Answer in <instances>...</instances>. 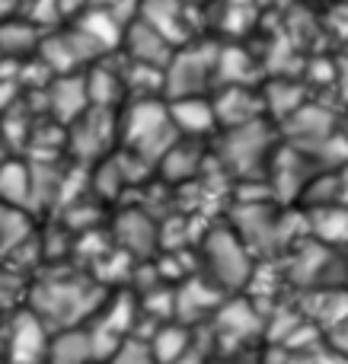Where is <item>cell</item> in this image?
<instances>
[{"label": "cell", "instance_id": "cell-15", "mask_svg": "<svg viewBox=\"0 0 348 364\" xmlns=\"http://www.w3.org/2000/svg\"><path fill=\"white\" fill-rule=\"evenodd\" d=\"M93 361H96V348H93L89 326L51 333V339H48V361H45V364H93Z\"/></svg>", "mask_w": 348, "mask_h": 364}, {"label": "cell", "instance_id": "cell-9", "mask_svg": "<svg viewBox=\"0 0 348 364\" xmlns=\"http://www.w3.org/2000/svg\"><path fill=\"white\" fill-rule=\"evenodd\" d=\"M121 51L128 55V61L134 64H147V68H157V70H166L170 58L176 55V45L157 32L153 26L141 23V19H131L125 26V36H121Z\"/></svg>", "mask_w": 348, "mask_h": 364}, {"label": "cell", "instance_id": "cell-3", "mask_svg": "<svg viewBox=\"0 0 348 364\" xmlns=\"http://www.w3.org/2000/svg\"><path fill=\"white\" fill-rule=\"evenodd\" d=\"M198 262L205 265V278L227 294L243 291L253 282V252L236 237L234 227H211L202 240Z\"/></svg>", "mask_w": 348, "mask_h": 364}, {"label": "cell", "instance_id": "cell-6", "mask_svg": "<svg viewBox=\"0 0 348 364\" xmlns=\"http://www.w3.org/2000/svg\"><path fill=\"white\" fill-rule=\"evenodd\" d=\"M115 141H119V112H112V109L89 106L80 119L70 122L67 147L83 164H99V160H106L109 147H112Z\"/></svg>", "mask_w": 348, "mask_h": 364}, {"label": "cell", "instance_id": "cell-10", "mask_svg": "<svg viewBox=\"0 0 348 364\" xmlns=\"http://www.w3.org/2000/svg\"><path fill=\"white\" fill-rule=\"evenodd\" d=\"M170 119L176 125L179 138L189 141H202L208 138L217 128V115H214V102L208 96H185V100H173L170 102Z\"/></svg>", "mask_w": 348, "mask_h": 364}, {"label": "cell", "instance_id": "cell-27", "mask_svg": "<svg viewBox=\"0 0 348 364\" xmlns=\"http://www.w3.org/2000/svg\"><path fill=\"white\" fill-rule=\"evenodd\" d=\"M320 364H348V355H332V358H323Z\"/></svg>", "mask_w": 348, "mask_h": 364}, {"label": "cell", "instance_id": "cell-29", "mask_svg": "<svg viewBox=\"0 0 348 364\" xmlns=\"http://www.w3.org/2000/svg\"><path fill=\"white\" fill-rule=\"evenodd\" d=\"M185 4H195V0H185Z\"/></svg>", "mask_w": 348, "mask_h": 364}, {"label": "cell", "instance_id": "cell-24", "mask_svg": "<svg viewBox=\"0 0 348 364\" xmlns=\"http://www.w3.org/2000/svg\"><path fill=\"white\" fill-rule=\"evenodd\" d=\"M336 176H339V188H342V205H348V164L339 166Z\"/></svg>", "mask_w": 348, "mask_h": 364}, {"label": "cell", "instance_id": "cell-4", "mask_svg": "<svg viewBox=\"0 0 348 364\" xmlns=\"http://www.w3.org/2000/svg\"><path fill=\"white\" fill-rule=\"evenodd\" d=\"M272 128L266 122H249V125L224 128V138L217 144V157H221L224 170H230L240 179L262 176L272 164Z\"/></svg>", "mask_w": 348, "mask_h": 364}, {"label": "cell", "instance_id": "cell-5", "mask_svg": "<svg viewBox=\"0 0 348 364\" xmlns=\"http://www.w3.org/2000/svg\"><path fill=\"white\" fill-rule=\"evenodd\" d=\"M217 58H221V48L214 45L176 48V55L163 70V96L166 100L205 96V90L217 80Z\"/></svg>", "mask_w": 348, "mask_h": 364}, {"label": "cell", "instance_id": "cell-28", "mask_svg": "<svg viewBox=\"0 0 348 364\" xmlns=\"http://www.w3.org/2000/svg\"><path fill=\"white\" fill-rule=\"evenodd\" d=\"M342 138H345V141H348V125H345V128H342Z\"/></svg>", "mask_w": 348, "mask_h": 364}, {"label": "cell", "instance_id": "cell-21", "mask_svg": "<svg viewBox=\"0 0 348 364\" xmlns=\"http://www.w3.org/2000/svg\"><path fill=\"white\" fill-rule=\"evenodd\" d=\"M38 45V29L32 19H0V55H26Z\"/></svg>", "mask_w": 348, "mask_h": 364}, {"label": "cell", "instance_id": "cell-18", "mask_svg": "<svg viewBox=\"0 0 348 364\" xmlns=\"http://www.w3.org/2000/svg\"><path fill=\"white\" fill-rule=\"evenodd\" d=\"M310 233L323 246L348 243V205H326L310 211Z\"/></svg>", "mask_w": 348, "mask_h": 364}, {"label": "cell", "instance_id": "cell-8", "mask_svg": "<svg viewBox=\"0 0 348 364\" xmlns=\"http://www.w3.org/2000/svg\"><path fill=\"white\" fill-rule=\"evenodd\" d=\"M173 297H176V314H173V320L189 326V329H192V323L208 320L211 314H217L221 304L227 301L224 291L217 288V284H211L205 275L185 278V282L173 291Z\"/></svg>", "mask_w": 348, "mask_h": 364}, {"label": "cell", "instance_id": "cell-13", "mask_svg": "<svg viewBox=\"0 0 348 364\" xmlns=\"http://www.w3.org/2000/svg\"><path fill=\"white\" fill-rule=\"evenodd\" d=\"M214 102V115L221 128H236V125H249V122H259L266 106H262L259 96H253L249 87H227L221 93V100Z\"/></svg>", "mask_w": 348, "mask_h": 364}, {"label": "cell", "instance_id": "cell-14", "mask_svg": "<svg viewBox=\"0 0 348 364\" xmlns=\"http://www.w3.org/2000/svg\"><path fill=\"white\" fill-rule=\"evenodd\" d=\"M147 346H151V355H153L157 364H176V361H183L189 352H195L192 329L183 326V323H176V320L153 326V333L147 336Z\"/></svg>", "mask_w": 348, "mask_h": 364}, {"label": "cell", "instance_id": "cell-25", "mask_svg": "<svg viewBox=\"0 0 348 364\" xmlns=\"http://www.w3.org/2000/svg\"><path fill=\"white\" fill-rule=\"evenodd\" d=\"M176 364H208V358H205V355L195 348V352H189L183 361H176Z\"/></svg>", "mask_w": 348, "mask_h": 364}, {"label": "cell", "instance_id": "cell-20", "mask_svg": "<svg viewBox=\"0 0 348 364\" xmlns=\"http://www.w3.org/2000/svg\"><path fill=\"white\" fill-rule=\"evenodd\" d=\"M198 166H202V151H198L195 141H189V138H179L176 144L170 147V154L160 160L163 176L173 182H185V179L198 176Z\"/></svg>", "mask_w": 348, "mask_h": 364}, {"label": "cell", "instance_id": "cell-23", "mask_svg": "<svg viewBox=\"0 0 348 364\" xmlns=\"http://www.w3.org/2000/svg\"><path fill=\"white\" fill-rule=\"evenodd\" d=\"M106 364H157L151 355V346L147 339H138V336H128L112 355H109Z\"/></svg>", "mask_w": 348, "mask_h": 364}, {"label": "cell", "instance_id": "cell-12", "mask_svg": "<svg viewBox=\"0 0 348 364\" xmlns=\"http://www.w3.org/2000/svg\"><path fill=\"white\" fill-rule=\"evenodd\" d=\"M45 96H48V102H45V109H51V115H55L58 122H64V125H70L74 119H80L83 112L89 109V96H87V77H55V80L45 87Z\"/></svg>", "mask_w": 348, "mask_h": 364}, {"label": "cell", "instance_id": "cell-17", "mask_svg": "<svg viewBox=\"0 0 348 364\" xmlns=\"http://www.w3.org/2000/svg\"><path fill=\"white\" fill-rule=\"evenodd\" d=\"M214 326L221 333V339L243 342L253 336V329L262 326V320L246 301H224L221 310L214 314Z\"/></svg>", "mask_w": 348, "mask_h": 364}, {"label": "cell", "instance_id": "cell-26", "mask_svg": "<svg viewBox=\"0 0 348 364\" xmlns=\"http://www.w3.org/2000/svg\"><path fill=\"white\" fill-rule=\"evenodd\" d=\"M285 364H320V361H313L310 355H300V352H294V355H291V358H288Z\"/></svg>", "mask_w": 348, "mask_h": 364}, {"label": "cell", "instance_id": "cell-19", "mask_svg": "<svg viewBox=\"0 0 348 364\" xmlns=\"http://www.w3.org/2000/svg\"><path fill=\"white\" fill-rule=\"evenodd\" d=\"M0 205L29 208L32 205V170L19 160H6L0 166Z\"/></svg>", "mask_w": 348, "mask_h": 364}, {"label": "cell", "instance_id": "cell-22", "mask_svg": "<svg viewBox=\"0 0 348 364\" xmlns=\"http://www.w3.org/2000/svg\"><path fill=\"white\" fill-rule=\"evenodd\" d=\"M29 240V218L23 208L0 205V256H10Z\"/></svg>", "mask_w": 348, "mask_h": 364}, {"label": "cell", "instance_id": "cell-1", "mask_svg": "<svg viewBox=\"0 0 348 364\" xmlns=\"http://www.w3.org/2000/svg\"><path fill=\"white\" fill-rule=\"evenodd\" d=\"M106 291L93 275H74V272H51L42 282L32 284L29 310L45 323L48 333L87 326L99 314Z\"/></svg>", "mask_w": 348, "mask_h": 364}, {"label": "cell", "instance_id": "cell-16", "mask_svg": "<svg viewBox=\"0 0 348 364\" xmlns=\"http://www.w3.org/2000/svg\"><path fill=\"white\" fill-rule=\"evenodd\" d=\"M138 19L163 32L176 45L185 36V0H141Z\"/></svg>", "mask_w": 348, "mask_h": 364}, {"label": "cell", "instance_id": "cell-7", "mask_svg": "<svg viewBox=\"0 0 348 364\" xmlns=\"http://www.w3.org/2000/svg\"><path fill=\"white\" fill-rule=\"evenodd\" d=\"M48 339L51 333L32 310L16 314V320L6 326V348L10 364H45L48 361Z\"/></svg>", "mask_w": 348, "mask_h": 364}, {"label": "cell", "instance_id": "cell-2", "mask_svg": "<svg viewBox=\"0 0 348 364\" xmlns=\"http://www.w3.org/2000/svg\"><path fill=\"white\" fill-rule=\"evenodd\" d=\"M119 141L121 151H131L147 166H160V160L179 141V132L170 119V102H163L160 96H141V100L121 102Z\"/></svg>", "mask_w": 348, "mask_h": 364}, {"label": "cell", "instance_id": "cell-11", "mask_svg": "<svg viewBox=\"0 0 348 364\" xmlns=\"http://www.w3.org/2000/svg\"><path fill=\"white\" fill-rule=\"evenodd\" d=\"M112 237H115V243H119L121 252H128V256L138 259V256H147V252L157 246L160 230L151 220V214L131 208V211H121L119 218H115Z\"/></svg>", "mask_w": 348, "mask_h": 364}]
</instances>
